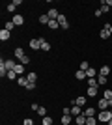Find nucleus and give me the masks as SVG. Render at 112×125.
Here are the masks:
<instances>
[{
    "instance_id": "f257e3e1",
    "label": "nucleus",
    "mask_w": 112,
    "mask_h": 125,
    "mask_svg": "<svg viewBox=\"0 0 112 125\" xmlns=\"http://www.w3.org/2000/svg\"><path fill=\"white\" fill-rule=\"evenodd\" d=\"M97 120L101 121V123H108L112 120V112L110 110H99L97 112Z\"/></svg>"
},
{
    "instance_id": "f03ea898",
    "label": "nucleus",
    "mask_w": 112,
    "mask_h": 125,
    "mask_svg": "<svg viewBox=\"0 0 112 125\" xmlns=\"http://www.w3.org/2000/svg\"><path fill=\"white\" fill-rule=\"evenodd\" d=\"M28 45H30L32 51H41V37H32L28 41Z\"/></svg>"
},
{
    "instance_id": "7ed1b4c3",
    "label": "nucleus",
    "mask_w": 112,
    "mask_h": 125,
    "mask_svg": "<svg viewBox=\"0 0 112 125\" xmlns=\"http://www.w3.org/2000/svg\"><path fill=\"white\" fill-rule=\"evenodd\" d=\"M110 26L112 24H105L103 26V30L99 32V37H101V39H108V37H110Z\"/></svg>"
},
{
    "instance_id": "20e7f679",
    "label": "nucleus",
    "mask_w": 112,
    "mask_h": 125,
    "mask_svg": "<svg viewBox=\"0 0 112 125\" xmlns=\"http://www.w3.org/2000/svg\"><path fill=\"white\" fill-rule=\"evenodd\" d=\"M56 21H58L60 28H64V30H67V28H69V22H67V19H65V15H64V13H60V17L56 19Z\"/></svg>"
},
{
    "instance_id": "39448f33",
    "label": "nucleus",
    "mask_w": 112,
    "mask_h": 125,
    "mask_svg": "<svg viewBox=\"0 0 112 125\" xmlns=\"http://www.w3.org/2000/svg\"><path fill=\"white\" fill-rule=\"evenodd\" d=\"M11 21H13V24H15V26H22V24H24V17H22L21 13H15Z\"/></svg>"
},
{
    "instance_id": "423d86ee",
    "label": "nucleus",
    "mask_w": 112,
    "mask_h": 125,
    "mask_svg": "<svg viewBox=\"0 0 112 125\" xmlns=\"http://www.w3.org/2000/svg\"><path fill=\"white\" fill-rule=\"evenodd\" d=\"M82 112H84V110L80 108L79 104H71V116H73V118H77V116H80V114H82Z\"/></svg>"
},
{
    "instance_id": "0eeeda50",
    "label": "nucleus",
    "mask_w": 112,
    "mask_h": 125,
    "mask_svg": "<svg viewBox=\"0 0 112 125\" xmlns=\"http://www.w3.org/2000/svg\"><path fill=\"white\" fill-rule=\"evenodd\" d=\"M4 67L8 69V71H13V69L17 67V62L15 60H4Z\"/></svg>"
},
{
    "instance_id": "6e6552de",
    "label": "nucleus",
    "mask_w": 112,
    "mask_h": 125,
    "mask_svg": "<svg viewBox=\"0 0 112 125\" xmlns=\"http://www.w3.org/2000/svg\"><path fill=\"white\" fill-rule=\"evenodd\" d=\"M86 101H88V97H86V95H79V97L75 99V104H79L80 108H84V106H86Z\"/></svg>"
},
{
    "instance_id": "1a4fd4ad",
    "label": "nucleus",
    "mask_w": 112,
    "mask_h": 125,
    "mask_svg": "<svg viewBox=\"0 0 112 125\" xmlns=\"http://www.w3.org/2000/svg\"><path fill=\"white\" fill-rule=\"evenodd\" d=\"M47 15H49V19H51V21H56V19L60 17V13H58V10H56V8H51Z\"/></svg>"
},
{
    "instance_id": "9d476101",
    "label": "nucleus",
    "mask_w": 112,
    "mask_h": 125,
    "mask_svg": "<svg viewBox=\"0 0 112 125\" xmlns=\"http://www.w3.org/2000/svg\"><path fill=\"white\" fill-rule=\"evenodd\" d=\"M73 120H75V118L71 114H62V120H60V121H62V125H71Z\"/></svg>"
},
{
    "instance_id": "9b49d317",
    "label": "nucleus",
    "mask_w": 112,
    "mask_h": 125,
    "mask_svg": "<svg viewBox=\"0 0 112 125\" xmlns=\"http://www.w3.org/2000/svg\"><path fill=\"white\" fill-rule=\"evenodd\" d=\"M97 110H108V101L107 99H99L97 101Z\"/></svg>"
},
{
    "instance_id": "f8f14e48",
    "label": "nucleus",
    "mask_w": 112,
    "mask_h": 125,
    "mask_svg": "<svg viewBox=\"0 0 112 125\" xmlns=\"http://www.w3.org/2000/svg\"><path fill=\"white\" fill-rule=\"evenodd\" d=\"M97 94H99V90H97V88L88 86V90H86V97H97Z\"/></svg>"
},
{
    "instance_id": "ddd939ff",
    "label": "nucleus",
    "mask_w": 112,
    "mask_h": 125,
    "mask_svg": "<svg viewBox=\"0 0 112 125\" xmlns=\"http://www.w3.org/2000/svg\"><path fill=\"white\" fill-rule=\"evenodd\" d=\"M10 37H11V32H8L6 28H2V30H0V39H2V41H8Z\"/></svg>"
},
{
    "instance_id": "4468645a",
    "label": "nucleus",
    "mask_w": 112,
    "mask_h": 125,
    "mask_svg": "<svg viewBox=\"0 0 112 125\" xmlns=\"http://www.w3.org/2000/svg\"><path fill=\"white\" fill-rule=\"evenodd\" d=\"M95 112H97V110L93 108V106H88V108H84V112H82V114H84L86 118H92V116H95Z\"/></svg>"
},
{
    "instance_id": "2eb2a0df",
    "label": "nucleus",
    "mask_w": 112,
    "mask_h": 125,
    "mask_svg": "<svg viewBox=\"0 0 112 125\" xmlns=\"http://www.w3.org/2000/svg\"><path fill=\"white\" fill-rule=\"evenodd\" d=\"M39 37H41V51L49 52V51H51V43H49V41H45V37H43V36H39Z\"/></svg>"
},
{
    "instance_id": "dca6fc26",
    "label": "nucleus",
    "mask_w": 112,
    "mask_h": 125,
    "mask_svg": "<svg viewBox=\"0 0 112 125\" xmlns=\"http://www.w3.org/2000/svg\"><path fill=\"white\" fill-rule=\"evenodd\" d=\"M99 75H103V77H108V75H110V65H103V67L99 69Z\"/></svg>"
},
{
    "instance_id": "f3484780",
    "label": "nucleus",
    "mask_w": 112,
    "mask_h": 125,
    "mask_svg": "<svg viewBox=\"0 0 112 125\" xmlns=\"http://www.w3.org/2000/svg\"><path fill=\"white\" fill-rule=\"evenodd\" d=\"M13 54H15V58H19V60H21V58H24V56H26V54H24V51H22L21 47H17L15 51H13Z\"/></svg>"
},
{
    "instance_id": "a211bd4d",
    "label": "nucleus",
    "mask_w": 112,
    "mask_h": 125,
    "mask_svg": "<svg viewBox=\"0 0 112 125\" xmlns=\"http://www.w3.org/2000/svg\"><path fill=\"white\" fill-rule=\"evenodd\" d=\"M75 123H77V125H86V116L84 114L77 116V118H75Z\"/></svg>"
},
{
    "instance_id": "6ab92c4d",
    "label": "nucleus",
    "mask_w": 112,
    "mask_h": 125,
    "mask_svg": "<svg viewBox=\"0 0 112 125\" xmlns=\"http://www.w3.org/2000/svg\"><path fill=\"white\" fill-rule=\"evenodd\" d=\"M17 82H19V86H22V88H26V84H28V78H26V75H22V77H19V78H17Z\"/></svg>"
},
{
    "instance_id": "aec40b11",
    "label": "nucleus",
    "mask_w": 112,
    "mask_h": 125,
    "mask_svg": "<svg viewBox=\"0 0 112 125\" xmlns=\"http://www.w3.org/2000/svg\"><path fill=\"white\" fill-rule=\"evenodd\" d=\"M13 71H15L19 77H22V75H24V65H22V63H17V67L13 69Z\"/></svg>"
},
{
    "instance_id": "412c9836",
    "label": "nucleus",
    "mask_w": 112,
    "mask_h": 125,
    "mask_svg": "<svg viewBox=\"0 0 112 125\" xmlns=\"http://www.w3.org/2000/svg\"><path fill=\"white\" fill-rule=\"evenodd\" d=\"M86 77H88V78H95V77H97L95 67H90V69H88V71H86Z\"/></svg>"
},
{
    "instance_id": "4be33fe9",
    "label": "nucleus",
    "mask_w": 112,
    "mask_h": 125,
    "mask_svg": "<svg viewBox=\"0 0 112 125\" xmlns=\"http://www.w3.org/2000/svg\"><path fill=\"white\" fill-rule=\"evenodd\" d=\"M99 120H97V116H92V118H86V125H97Z\"/></svg>"
},
{
    "instance_id": "5701e85b",
    "label": "nucleus",
    "mask_w": 112,
    "mask_h": 125,
    "mask_svg": "<svg viewBox=\"0 0 112 125\" xmlns=\"http://www.w3.org/2000/svg\"><path fill=\"white\" fill-rule=\"evenodd\" d=\"M97 82H99V86H105V84L108 82V77H103V75H97Z\"/></svg>"
},
{
    "instance_id": "b1692460",
    "label": "nucleus",
    "mask_w": 112,
    "mask_h": 125,
    "mask_svg": "<svg viewBox=\"0 0 112 125\" xmlns=\"http://www.w3.org/2000/svg\"><path fill=\"white\" fill-rule=\"evenodd\" d=\"M26 78H28V82H36V80H37V75L34 73V71H30V73H26Z\"/></svg>"
},
{
    "instance_id": "393cba45",
    "label": "nucleus",
    "mask_w": 112,
    "mask_h": 125,
    "mask_svg": "<svg viewBox=\"0 0 112 125\" xmlns=\"http://www.w3.org/2000/svg\"><path fill=\"white\" fill-rule=\"evenodd\" d=\"M75 77L79 78V80H86V78H88V77H86V71H80V69L75 73Z\"/></svg>"
},
{
    "instance_id": "a878e982",
    "label": "nucleus",
    "mask_w": 112,
    "mask_h": 125,
    "mask_svg": "<svg viewBox=\"0 0 112 125\" xmlns=\"http://www.w3.org/2000/svg\"><path fill=\"white\" fill-rule=\"evenodd\" d=\"M86 80H88V86H92V88H97V86H99L97 77H95V78H86Z\"/></svg>"
},
{
    "instance_id": "bb28decb",
    "label": "nucleus",
    "mask_w": 112,
    "mask_h": 125,
    "mask_svg": "<svg viewBox=\"0 0 112 125\" xmlns=\"http://www.w3.org/2000/svg\"><path fill=\"white\" fill-rule=\"evenodd\" d=\"M90 67H92V65H90L88 62H86V60H84V62H80V65H79V69H80V71H88Z\"/></svg>"
},
{
    "instance_id": "cd10ccee",
    "label": "nucleus",
    "mask_w": 112,
    "mask_h": 125,
    "mask_svg": "<svg viewBox=\"0 0 112 125\" xmlns=\"http://www.w3.org/2000/svg\"><path fill=\"white\" fill-rule=\"evenodd\" d=\"M6 78H10V80H17V78H19V75H17L15 71H8V75H6Z\"/></svg>"
},
{
    "instance_id": "c85d7f7f",
    "label": "nucleus",
    "mask_w": 112,
    "mask_h": 125,
    "mask_svg": "<svg viewBox=\"0 0 112 125\" xmlns=\"http://www.w3.org/2000/svg\"><path fill=\"white\" fill-rule=\"evenodd\" d=\"M103 99H107V101H108V99H112V90H108V88H107L105 92H103Z\"/></svg>"
},
{
    "instance_id": "c756f323",
    "label": "nucleus",
    "mask_w": 112,
    "mask_h": 125,
    "mask_svg": "<svg viewBox=\"0 0 112 125\" xmlns=\"http://www.w3.org/2000/svg\"><path fill=\"white\" fill-rule=\"evenodd\" d=\"M41 123L43 125H52V118H51V116H45V118H41Z\"/></svg>"
},
{
    "instance_id": "7c9ffc66",
    "label": "nucleus",
    "mask_w": 112,
    "mask_h": 125,
    "mask_svg": "<svg viewBox=\"0 0 112 125\" xmlns=\"http://www.w3.org/2000/svg\"><path fill=\"white\" fill-rule=\"evenodd\" d=\"M4 28H6V30H8V32H11V30H13V28H15V24H13V21H6Z\"/></svg>"
},
{
    "instance_id": "2f4dec72",
    "label": "nucleus",
    "mask_w": 112,
    "mask_h": 125,
    "mask_svg": "<svg viewBox=\"0 0 112 125\" xmlns=\"http://www.w3.org/2000/svg\"><path fill=\"white\" fill-rule=\"evenodd\" d=\"M49 28H51V30H58V28H60L58 21H51V22H49Z\"/></svg>"
},
{
    "instance_id": "473e14b6",
    "label": "nucleus",
    "mask_w": 112,
    "mask_h": 125,
    "mask_svg": "<svg viewBox=\"0 0 112 125\" xmlns=\"http://www.w3.org/2000/svg\"><path fill=\"white\" fill-rule=\"evenodd\" d=\"M39 22H41V24H49V22H51L49 15H41V17H39Z\"/></svg>"
},
{
    "instance_id": "72a5a7b5",
    "label": "nucleus",
    "mask_w": 112,
    "mask_h": 125,
    "mask_svg": "<svg viewBox=\"0 0 112 125\" xmlns=\"http://www.w3.org/2000/svg\"><path fill=\"white\" fill-rule=\"evenodd\" d=\"M101 8H99V10H101L103 11V13H108V10H110V8H108V6H107V2H105V0H103V2H101Z\"/></svg>"
},
{
    "instance_id": "f704fd0d",
    "label": "nucleus",
    "mask_w": 112,
    "mask_h": 125,
    "mask_svg": "<svg viewBox=\"0 0 112 125\" xmlns=\"http://www.w3.org/2000/svg\"><path fill=\"white\" fill-rule=\"evenodd\" d=\"M37 114L41 116V118H45V116H47V108H45V106H39V110H37Z\"/></svg>"
},
{
    "instance_id": "c9c22d12",
    "label": "nucleus",
    "mask_w": 112,
    "mask_h": 125,
    "mask_svg": "<svg viewBox=\"0 0 112 125\" xmlns=\"http://www.w3.org/2000/svg\"><path fill=\"white\" fill-rule=\"evenodd\" d=\"M19 62H21L22 65H26V63H30V56H28V54H26V56H24V58H21Z\"/></svg>"
},
{
    "instance_id": "e433bc0d",
    "label": "nucleus",
    "mask_w": 112,
    "mask_h": 125,
    "mask_svg": "<svg viewBox=\"0 0 112 125\" xmlns=\"http://www.w3.org/2000/svg\"><path fill=\"white\" fill-rule=\"evenodd\" d=\"M26 90H28V92L36 90V82H28V84H26Z\"/></svg>"
},
{
    "instance_id": "4c0bfd02",
    "label": "nucleus",
    "mask_w": 112,
    "mask_h": 125,
    "mask_svg": "<svg viewBox=\"0 0 112 125\" xmlns=\"http://www.w3.org/2000/svg\"><path fill=\"white\" fill-rule=\"evenodd\" d=\"M22 125H34V120L32 118H26V120L22 121Z\"/></svg>"
},
{
    "instance_id": "58836bf2",
    "label": "nucleus",
    "mask_w": 112,
    "mask_h": 125,
    "mask_svg": "<svg viewBox=\"0 0 112 125\" xmlns=\"http://www.w3.org/2000/svg\"><path fill=\"white\" fill-rule=\"evenodd\" d=\"M17 10V6H13V2H10L8 4V11H15Z\"/></svg>"
},
{
    "instance_id": "ea45409f",
    "label": "nucleus",
    "mask_w": 112,
    "mask_h": 125,
    "mask_svg": "<svg viewBox=\"0 0 112 125\" xmlns=\"http://www.w3.org/2000/svg\"><path fill=\"white\" fill-rule=\"evenodd\" d=\"M32 110H34V112H37V110H39V104L34 103V104H32Z\"/></svg>"
},
{
    "instance_id": "a19ab883",
    "label": "nucleus",
    "mask_w": 112,
    "mask_h": 125,
    "mask_svg": "<svg viewBox=\"0 0 112 125\" xmlns=\"http://www.w3.org/2000/svg\"><path fill=\"white\" fill-rule=\"evenodd\" d=\"M107 6H108V8H112V0H108V2H107Z\"/></svg>"
},
{
    "instance_id": "79ce46f5",
    "label": "nucleus",
    "mask_w": 112,
    "mask_h": 125,
    "mask_svg": "<svg viewBox=\"0 0 112 125\" xmlns=\"http://www.w3.org/2000/svg\"><path fill=\"white\" fill-rule=\"evenodd\" d=\"M108 108H112V99H108Z\"/></svg>"
},
{
    "instance_id": "37998d69",
    "label": "nucleus",
    "mask_w": 112,
    "mask_h": 125,
    "mask_svg": "<svg viewBox=\"0 0 112 125\" xmlns=\"http://www.w3.org/2000/svg\"><path fill=\"white\" fill-rule=\"evenodd\" d=\"M107 125H112V120H110V121H108V123H107Z\"/></svg>"
},
{
    "instance_id": "c03bdc74",
    "label": "nucleus",
    "mask_w": 112,
    "mask_h": 125,
    "mask_svg": "<svg viewBox=\"0 0 112 125\" xmlns=\"http://www.w3.org/2000/svg\"><path fill=\"white\" fill-rule=\"evenodd\" d=\"M110 36H112V26H110Z\"/></svg>"
},
{
    "instance_id": "a18cd8bd",
    "label": "nucleus",
    "mask_w": 112,
    "mask_h": 125,
    "mask_svg": "<svg viewBox=\"0 0 112 125\" xmlns=\"http://www.w3.org/2000/svg\"><path fill=\"white\" fill-rule=\"evenodd\" d=\"M110 112H112V108H110Z\"/></svg>"
}]
</instances>
